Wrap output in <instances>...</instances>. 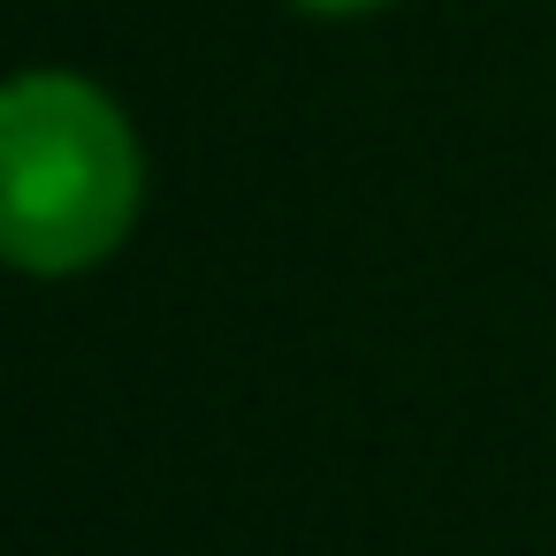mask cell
<instances>
[{
	"label": "cell",
	"instance_id": "cell-1",
	"mask_svg": "<svg viewBox=\"0 0 556 556\" xmlns=\"http://www.w3.org/2000/svg\"><path fill=\"white\" fill-rule=\"evenodd\" d=\"M0 138H9V252L24 267H85L123 237L138 161L100 92L31 77L9 92Z\"/></svg>",
	"mask_w": 556,
	"mask_h": 556
},
{
	"label": "cell",
	"instance_id": "cell-2",
	"mask_svg": "<svg viewBox=\"0 0 556 556\" xmlns=\"http://www.w3.org/2000/svg\"><path fill=\"white\" fill-rule=\"evenodd\" d=\"M305 9H328V16H351V9H374V0H305Z\"/></svg>",
	"mask_w": 556,
	"mask_h": 556
}]
</instances>
